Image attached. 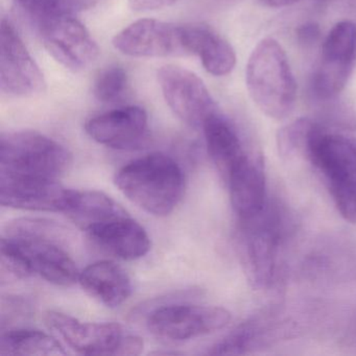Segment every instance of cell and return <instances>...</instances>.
<instances>
[{
	"label": "cell",
	"instance_id": "cell-16",
	"mask_svg": "<svg viewBox=\"0 0 356 356\" xmlns=\"http://www.w3.org/2000/svg\"><path fill=\"white\" fill-rule=\"evenodd\" d=\"M225 183L239 222L252 220L264 211L266 206V179L261 154L248 152Z\"/></svg>",
	"mask_w": 356,
	"mask_h": 356
},
{
	"label": "cell",
	"instance_id": "cell-8",
	"mask_svg": "<svg viewBox=\"0 0 356 356\" xmlns=\"http://www.w3.org/2000/svg\"><path fill=\"white\" fill-rule=\"evenodd\" d=\"M230 321V312L218 306L168 303L147 314V327L159 339L184 341L220 330Z\"/></svg>",
	"mask_w": 356,
	"mask_h": 356
},
{
	"label": "cell",
	"instance_id": "cell-23",
	"mask_svg": "<svg viewBox=\"0 0 356 356\" xmlns=\"http://www.w3.org/2000/svg\"><path fill=\"white\" fill-rule=\"evenodd\" d=\"M20 9L36 26L92 7L97 0H16Z\"/></svg>",
	"mask_w": 356,
	"mask_h": 356
},
{
	"label": "cell",
	"instance_id": "cell-11",
	"mask_svg": "<svg viewBox=\"0 0 356 356\" xmlns=\"http://www.w3.org/2000/svg\"><path fill=\"white\" fill-rule=\"evenodd\" d=\"M47 89L40 68L11 22L3 19L0 36V90L12 97H33Z\"/></svg>",
	"mask_w": 356,
	"mask_h": 356
},
{
	"label": "cell",
	"instance_id": "cell-20",
	"mask_svg": "<svg viewBox=\"0 0 356 356\" xmlns=\"http://www.w3.org/2000/svg\"><path fill=\"white\" fill-rule=\"evenodd\" d=\"M184 26V40L188 55L201 59L212 76H227L234 70L236 55L228 41L206 26Z\"/></svg>",
	"mask_w": 356,
	"mask_h": 356
},
{
	"label": "cell",
	"instance_id": "cell-10",
	"mask_svg": "<svg viewBox=\"0 0 356 356\" xmlns=\"http://www.w3.org/2000/svg\"><path fill=\"white\" fill-rule=\"evenodd\" d=\"M158 81L168 107L187 126L202 129L206 120L218 111L207 87L193 72L166 65L158 72Z\"/></svg>",
	"mask_w": 356,
	"mask_h": 356
},
{
	"label": "cell",
	"instance_id": "cell-1",
	"mask_svg": "<svg viewBox=\"0 0 356 356\" xmlns=\"http://www.w3.org/2000/svg\"><path fill=\"white\" fill-rule=\"evenodd\" d=\"M115 184L141 209L153 216H165L182 200L185 176L172 157L152 153L122 166L116 172Z\"/></svg>",
	"mask_w": 356,
	"mask_h": 356
},
{
	"label": "cell",
	"instance_id": "cell-19",
	"mask_svg": "<svg viewBox=\"0 0 356 356\" xmlns=\"http://www.w3.org/2000/svg\"><path fill=\"white\" fill-rule=\"evenodd\" d=\"M79 282L87 293L108 307H118L132 293V282L126 270L109 260L89 264L80 273Z\"/></svg>",
	"mask_w": 356,
	"mask_h": 356
},
{
	"label": "cell",
	"instance_id": "cell-25",
	"mask_svg": "<svg viewBox=\"0 0 356 356\" xmlns=\"http://www.w3.org/2000/svg\"><path fill=\"white\" fill-rule=\"evenodd\" d=\"M128 88V74L120 66H110L102 70L95 80L93 93L97 101L105 104L122 99Z\"/></svg>",
	"mask_w": 356,
	"mask_h": 356
},
{
	"label": "cell",
	"instance_id": "cell-9",
	"mask_svg": "<svg viewBox=\"0 0 356 356\" xmlns=\"http://www.w3.org/2000/svg\"><path fill=\"white\" fill-rule=\"evenodd\" d=\"M241 222L239 254L245 276L254 289H266L276 266L280 220L264 208L259 216Z\"/></svg>",
	"mask_w": 356,
	"mask_h": 356
},
{
	"label": "cell",
	"instance_id": "cell-24",
	"mask_svg": "<svg viewBox=\"0 0 356 356\" xmlns=\"http://www.w3.org/2000/svg\"><path fill=\"white\" fill-rule=\"evenodd\" d=\"M316 122L309 118H299L283 127L277 134L279 156L285 160L304 158L307 160L310 139Z\"/></svg>",
	"mask_w": 356,
	"mask_h": 356
},
{
	"label": "cell",
	"instance_id": "cell-14",
	"mask_svg": "<svg viewBox=\"0 0 356 356\" xmlns=\"http://www.w3.org/2000/svg\"><path fill=\"white\" fill-rule=\"evenodd\" d=\"M37 29L49 55L67 70H86L99 56L97 42L74 16L49 20Z\"/></svg>",
	"mask_w": 356,
	"mask_h": 356
},
{
	"label": "cell",
	"instance_id": "cell-7",
	"mask_svg": "<svg viewBox=\"0 0 356 356\" xmlns=\"http://www.w3.org/2000/svg\"><path fill=\"white\" fill-rule=\"evenodd\" d=\"M356 63V24L349 20L331 29L323 42L320 63L312 78V92L318 101L337 99Z\"/></svg>",
	"mask_w": 356,
	"mask_h": 356
},
{
	"label": "cell",
	"instance_id": "cell-28",
	"mask_svg": "<svg viewBox=\"0 0 356 356\" xmlns=\"http://www.w3.org/2000/svg\"><path fill=\"white\" fill-rule=\"evenodd\" d=\"M180 0H129L130 7L135 11H152L170 7Z\"/></svg>",
	"mask_w": 356,
	"mask_h": 356
},
{
	"label": "cell",
	"instance_id": "cell-30",
	"mask_svg": "<svg viewBox=\"0 0 356 356\" xmlns=\"http://www.w3.org/2000/svg\"><path fill=\"white\" fill-rule=\"evenodd\" d=\"M208 1L213 6H218V7H228V6L233 5L238 0H208Z\"/></svg>",
	"mask_w": 356,
	"mask_h": 356
},
{
	"label": "cell",
	"instance_id": "cell-13",
	"mask_svg": "<svg viewBox=\"0 0 356 356\" xmlns=\"http://www.w3.org/2000/svg\"><path fill=\"white\" fill-rule=\"evenodd\" d=\"M113 45L124 55L137 58L187 56L184 26L156 19H141L118 33Z\"/></svg>",
	"mask_w": 356,
	"mask_h": 356
},
{
	"label": "cell",
	"instance_id": "cell-3",
	"mask_svg": "<svg viewBox=\"0 0 356 356\" xmlns=\"http://www.w3.org/2000/svg\"><path fill=\"white\" fill-rule=\"evenodd\" d=\"M62 239L51 235H3L0 245L3 266L18 278L39 276L58 286H72L78 282L80 273L62 248Z\"/></svg>",
	"mask_w": 356,
	"mask_h": 356
},
{
	"label": "cell",
	"instance_id": "cell-17",
	"mask_svg": "<svg viewBox=\"0 0 356 356\" xmlns=\"http://www.w3.org/2000/svg\"><path fill=\"white\" fill-rule=\"evenodd\" d=\"M86 233L102 249L120 259H139L151 249L147 231L128 213L103 222Z\"/></svg>",
	"mask_w": 356,
	"mask_h": 356
},
{
	"label": "cell",
	"instance_id": "cell-21",
	"mask_svg": "<svg viewBox=\"0 0 356 356\" xmlns=\"http://www.w3.org/2000/svg\"><path fill=\"white\" fill-rule=\"evenodd\" d=\"M128 213L122 206L105 193L95 191H78L65 214L85 232Z\"/></svg>",
	"mask_w": 356,
	"mask_h": 356
},
{
	"label": "cell",
	"instance_id": "cell-2",
	"mask_svg": "<svg viewBox=\"0 0 356 356\" xmlns=\"http://www.w3.org/2000/svg\"><path fill=\"white\" fill-rule=\"evenodd\" d=\"M245 84L250 97L264 115L282 120L293 113L297 83L284 49L275 39H264L252 51Z\"/></svg>",
	"mask_w": 356,
	"mask_h": 356
},
{
	"label": "cell",
	"instance_id": "cell-27",
	"mask_svg": "<svg viewBox=\"0 0 356 356\" xmlns=\"http://www.w3.org/2000/svg\"><path fill=\"white\" fill-rule=\"evenodd\" d=\"M320 38V26L314 22H306L297 29V40L302 47H314Z\"/></svg>",
	"mask_w": 356,
	"mask_h": 356
},
{
	"label": "cell",
	"instance_id": "cell-26",
	"mask_svg": "<svg viewBox=\"0 0 356 356\" xmlns=\"http://www.w3.org/2000/svg\"><path fill=\"white\" fill-rule=\"evenodd\" d=\"M258 334L255 322H245L210 348V355H239L251 349Z\"/></svg>",
	"mask_w": 356,
	"mask_h": 356
},
{
	"label": "cell",
	"instance_id": "cell-5",
	"mask_svg": "<svg viewBox=\"0 0 356 356\" xmlns=\"http://www.w3.org/2000/svg\"><path fill=\"white\" fill-rule=\"evenodd\" d=\"M45 322L70 348L84 355H138L143 341L116 323L83 322L60 312H47Z\"/></svg>",
	"mask_w": 356,
	"mask_h": 356
},
{
	"label": "cell",
	"instance_id": "cell-15",
	"mask_svg": "<svg viewBox=\"0 0 356 356\" xmlns=\"http://www.w3.org/2000/svg\"><path fill=\"white\" fill-rule=\"evenodd\" d=\"M85 131L99 145L111 149H135L147 136V114L143 108L127 106L90 118Z\"/></svg>",
	"mask_w": 356,
	"mask_h": 356
},
{
	"label": "cell",
	"instance_id": "cell-6",
	"mask_svg": "<svg viewBox=\"0 0 356 356\" xmlns=\"http://www.w3.org/2000/svg\"><path fill=\"white\" fill-rule=\"evenodd\" d=\"M307 160L326 179L335 204L356 200V138L329 132L316 122Z\"/></svg>",
	"mask_w": 356,
	"mask_h": 356
},
{
	"label": "cell",
	"instance_id": "cell-22",
	"mask_svg": "<svg viewBox=\"0 0 356 356\" xmlns=\"http://www.w3.org/2000/svg\"><path fill=\"white\" fill-rule=\"evenodd\" d=\"M1 355H64L59 341L36 329L15 328L6 331L0 339Z\"/></svg>",
	"mask_w": 356,
	"mask_h": 356
},
{
	"label": "cell",
	"instance_id": "cell-29",
	"mask_svg": "<svg viewBox=\"0 0 356 356\" xmlns=\"http://www.w3.org/2000/svg\"><path fill=\"white\" fill-rule=\"evenodd\" d=\"M264 5L270 8H284L295 5L302 0H260ZM318 1H326V0H318Z\"/></svg>",
	"mask_w": 356,
	"mask_h": 356
},
{
	"label": "cell",
	"instance_id": "cell-18",
	"mask_svg": "<svg viewBox=\"0 0 356 356\" xmlns=\"http://www.w3.org/2000/svg\"><path fill=\"white\" fill-rule=\"evenodd\" d=\"M202 130L209 157L226 182L233 168L248 154L238 131L218 111L206 120Z\"/></svg>",
	"mask_w": 356,
	"mask_h": 356
},
{
	"label": "cell",
	"instance_id": "cell-12",
	"mask_svg": "<svg viewBox=\"0 0 356 356\" xmlns=\"http://www.w3.org/2000/svg\"><path fill=\"white\" fill-rule=\"evenodd\" d=\"M74 193L57 179L0 172V203L3 207L65 213Z\"/></svg>",
	"mask_w": 356,
	"mask_h": 356
},
{
	"label": "cell",
	"instance_id": "cell-4",
	"mask_svg": "<svg viewBox=\"0 0 356 356\" xmlns=\"http://www.w3.org/2000/svg\"><path fill=\"white\" fill-rule=\"evenodd\" d=\"M72 163V154L63 145L36 131L1 135L0 172L3 174L58 180Z\"/></svg>",
	"mask_w": 356,
	"mask_h": 356
}]
</instances>
